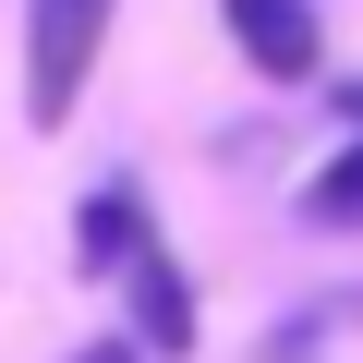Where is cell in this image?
<instances>
[{
	"mask_svg": "<svg viewBox=\"0 0 363 363\" xmlns=\"http://www.w3.org/2000/svg\"><path fill=\"white\" fill-rule=\"evenodd\" d=\"M109 13H121V0H25V121L37 133H61L85 109V73L109 49Z\"/></svg>",
	"mask_w": 363,
	"mask_h": 363,
	"instance_id": "6da1fadb",
	"label": "cell"
},
{
	"mask_svg": "<svg viewBox=\"0 0 363 363\" xmlns=\"http://www.w3.org/2000/svg\"><path fill=\"white\" fill-rule=\"evenodd\" d=\"M109 291H121V339H133L145 363H194L206 315H194V279H182V255H169V242H145Z\"/></svg>",
	"mask_w": 363,
	"mask_h": 363,
	"instance_id": "7a4b0ae2",
	"label": "cell"
},
{
	"mask_svg": "<svg viewBox=\"0 0 363 363\" xmlns=\"http://www.w3.org/2000/svg\"><path fill=\"white\" fill-rule=\"evenodd\" d=\"M218 25H230V49H242L267 85H315V73H327L315 0H218Z\"/></svg>",
	"mask_w": 363,
	"mask_h": 363,
	"instance_id": "3957f363",
	"label": "cell"
},
{
	"mask_svg": "<svg viewBox=\"0 0 363 363\" xmlns=\"http://www.w3.org/2000/svg\"><path fill=\"white\" fill-rule=\"evenodd\" d=\"M157 242V206H145V182H85V206H73V279H121L133 255Z\"/></svg>",
	"mask_w": 363,
	"mask_h": 363,
	"instance_id": "277c9868",
	"label": "cell"
},
{
	"mask_svg": "<svg viewBox=\"0 0 363 363\" xmlns=\"http://www.w3.org/2000/svg\"><path fill=\"white\" fill-rule=\"evenodd\" d=\"M303 230H363V157H351V145L303 182Z\"/></svg>",
	"mask_w": 363,
	"mask_h": 363,
	"instance_id": "5b68a950",
	"label": "cell"
},
{
	"mask_svg": "<svg viewBox=\"0 0 363 363\" xmlns=\"http://www.w3.org/2000/svg\"><path fill=\"white\" fill-rule=\"evenodd\" d=\"M61 363H145L133 339H85V351H61Z\"/></svg>",
	"mask_w": 363,
	"mask_h": 363,
	"instance_id": "8992f818",
	"label": "cell"
},
{
	"mask_svg": "<svg viewBox=\"0 0 363 363\" xmlns=\"http://www.w3.org/2000/svg\"><path fill=\"white\" fill-rule=\"evenodd\" d=\"M327 109H339V121H351V157H363V85H339V97H327Z\"/></svg>",
	"mask_w": 363,
	"mask_h": 363,
	"instance_id": "52a82bcc",
	"label": "cell"
}]
</instances>
